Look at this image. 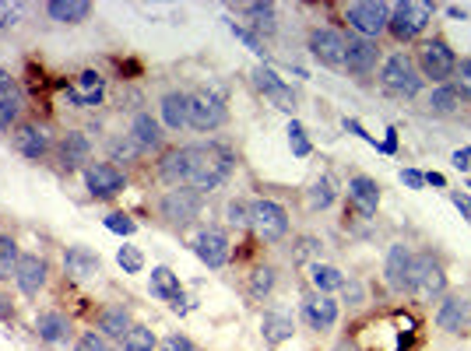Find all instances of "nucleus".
Returning <instances> with one entry per match:
<instances>
[{"mask_svg": "<svg viewBox=\"0 0 471 351\" xmlns=\"http://www.w3.org/2000/svg\"><path fill=\"white\" fill-rule=\"evenodd\" d=\"M236 172V152L221 141H197V144H187V183L190 190L208 193L225 187Z\"/></svg>", "mask_w": 471, "mask_h": 351, "instance_id": "f257e3e1", "label": "nucleus"}, {"mask_svg": "<svg viewBox=\"0 0 471 351\" xmlns=\"http://www.w3.org/2000/svg\"><path fill=\"white\" fill-rule=\"evenodd\" d=\"M152 208H155V218L165 225V228L184 232L187 225H193L201 215H204L208 197L190 190V187H169V190H162L155 200H152Z\"/></svg>", "mask_w": 471, "mask_h": 351, "instance_id": "f03ea898", "label": "nucleus"}, {"mask_svg": "<svg viewBox=\"0 0 471 351\" xmlns=\"http://www.w3.org/2000/svg\"><path fill=\"white\" fill-rule=\"evenodd\" d=\"M377 81H380V88L394 98H419L422 88H426V81H422V74H419V67H415V57L405 53V50L383 57V64H380L377 70Z\"/></svg>", "mask_w": 471, "mask_h": 351, "instance_id": "7ed1b4c3", "label": "nucleus"}, {"mask_svg": "<svg viewBox=\"0 0 471 351\" xmlns=\"http://www.w3.org/2000/svg\"><path fill=\"white\" fill-rule=\"evenodd\" d=\"M447 295V267L433 250H419L411 256L409 299L415 302H440Z\"/></svg>", "mask_w": 471, "mask_h": 351, "instance_id": "20e7f679", "label": "nucleus"}, {"mask_svg": "<svg viewBox=\"0 0 471 351\" xmlns=\"http://www.w3.org/2000/svg\"><path fill=\"white\" fill-rule=\"evenodd\" d=\"M433 4L426 0H401V4H391V22H387V35L398 42V46H409V42H422L426 29L433 22Z\"/></svg>", "mask_w": 471, "mask_h": 351, "instance_id": "39448f33", "label": "nucleus"}, {"mask_svg": "<svg viewBox=\"0 0 471 351\" xmlns=\"http://www.w3.org/2000/svg\"><path fill=\"white\" fill-rule=\"evenodd\" d=\"M411 57H415L422 81H429V85H447L457 70V53L450 50V42L443 35H426L422 42H415Z\"/></svg>", "mask_w": 471, "mask_h": 351, "instance_id": "423d86ee", "label": "nucleus"}, {"mask_svg": "<svg viewBox=\"0 0 471 351\" xmlns=\"http://www.w3.org/2000/svg\"><path fill=\"white\" fill-rule=\"evenodd\" d=\"M229 124V96L219 85H204L190 92V127L201 134H215Z\"/></svg>", "mask_w": 471, "mask_h": 351, "instance_id": "0eeeda50", "label": "nucleus"}, {"mask_svg": "<svg viewBox=\"0 0 471 351\" xmlns=\"http://www.w3.org/2000/svg\"><path fill=\"white\" fill-rule=\"evenodd\" d=\"M250 232L257 236V243H285L292 232V218H288L285 204L271 197L250 200Z\"/></svg>", "mask_w": 471, "mask_h": 351, "instance_id": "6e6552de", "label": "nucleus"}, {"mask_svg": "<svg viewBox=\"0 0 471 351\" xmlns=\"http://www.w3.org/2000/svg\"><path fill=\"white\" fill-rule=\"evenodd\" d=\"M345 22H348V29H352V35L377 39L380 42V35H387L391 4H383V0H359V4H348Z\"/></svg>", "mask_w": 471, "mask_h": 351, "instance_id": "1a4fd4ad", "label": "nucleus"}, {"mask_svg": "<svg viewBox=\"0 0 471 351\" xmlns=\"http://www.w3.org/2000/svg\"><path fill=\"white\" fill-rule=\"evenodd\" d=\"M383 64V50H380L377 39H363V35H348L345 39V70L348 78L355 81H366L370 74H377Z\"/></svg>", "mask_w": 471, "mask_h": 351, "instance_id": "9d476101", "label": "nucleus"}, {"mask_svg": "<svg viewBox=\"0 0 471 351\" xmlns=\"http://www.w3.org/2000/svg\"><path fill=\"white\" fill-rule=\"evenodd\" d=\"M433 323L450 337H468L471 334V299L461 291H447L437 309H433Z\"/></svg>", "mask_w": 471, "mask_h": 351, "instance_id": "9b49d317", "label": "nucleus"}, {"mask_svg": "<svg viewBox=\"0 0 471 351\" xmlns=\"http://www.w3.org/2000/svg\"><path fill=\"white\" fill-rule=\"evenodd\" d=\"M32 330H35V341L46 345V348H67V345H74V319L67 317L63 309H57V306L39 309Z\"/></svg>", "mask_w": 471, "mask_h": 351, "instance_id": "f8f14e48", "label": "nucleus"}, {"mask_svg": "<svg viewBox=\"0 0 471 351\" xmlns=\"http://www.w3.org/2000/svg\"><path fill=\"white\" fill-rule=\"evenodd\" d=\"M193 254H197V260H201L208 271H221V267L232 263V239H229L225 228L208 225V228H201V232L193 236Z\"/></svg>", "mask_w": 471, "mask_h": 351, "instance_id": "ddd939ff", "label": "nucleus"}, {"mask_svg": "<svg viewBox=\"0 0 471 351\" xmlns=\"http://www.w3.org/2000/svg\"><path fill=\"white\" fill-rule=\"evenodd\" d=\"M345 39L348 35L342 29H334V25H316V29H310L306 50H310V57L316 64L342 70L345 67Z\"/></svg>", "mask_w": 471, "mask_h": 351, "instance_id": "4468645a", "label": "nucleus"}, {"mask_svg": "<svg viewBox=\"0 0 471 351\" xmlns=\"http://www.w3.org/2000/svg\"><path fill=\"white\" fill-rule=\"evenodd\" d=\"M250 85L260 92V96L268 98L275 109H282V113H296V106H299V96H296V88L285 81V78H278L275 70L268 64L253 67L250 70Z\"/></svg>", "mask_w": 471, "mask_h": 351, "instance_id": "2eb2a0df", "label": "nucleus"}, {"mask_svg": "<svg viewBox=\"0 0 471 351\" xmlns=\"http://www.w3.org/2000/svg\"><path fill=\"white\" fill-rule=\"evenodd\" d=\"M85 190L92 200H113L127 190V172L113 162H92L85 169Z\"/></svg>", "mask_w": 471, "mask_h": 351, "instance_id": "dca6fc26", "label": "nucleus"}, {"mask_svg": "<svg viewBox=\"0 0 471 351\" xmlns=\"http://www.w3.org/2000/svg\"><path fill=\"white\" fill-rule=\"evenodd\" d=\"M299 313H303V323H306L310 330H316V334H327V330H334V327H338V319H342V302H338L334 295L306 291V295H303Z\"/></svg>", "mask_w": 471, "mask_h": 351, "instance_id": "f3484780", "label": "nucleus"}, {"mask_svg": "<svg viewBox=\"0 0 471 351\" xmlns=\"http://www.w3.org/2000/svg\"><path fill=\"white\" fill-rule=\"evenodd\" d=\"M411 250L409 243H391L387 246V256H383V285L391 295L405 299L409 295V274H411Z\"/></svg>", "mask_w": 471, "mask_h": 351, "instance_id": "a211bd4d", "label": "nucleus"}, {"mask_svg": "<svg viewBox=\"0 0 471 351\" xmlns=\"http://www.w3.org/2000/svg\"><path fill=\"white\" fill-rule=\"evenodd\" d=\"M53 159L63 172H78V169L85 172L92 165V137L85 130H67L53 148Z\"/></svg>", "mask_w": 471, "mask_h": 351, "instance_id": "6ab92c4d", "label": "nucleus"}, {"mask_svg": "<svg viewBox=\"0 0 471 351\" xmlns=\"http://www.w3.org/2000/svg\"><path fill=\"white\" fill-rule=\"evenodd\" d=\"M11 148H14L22 159L46 162L53 155L57 141H53V134L42 127V124H22V127L11 134Z\"/></svg>", "mask_w": 471, "mask_h": 351, "instance_id": "aec40b11", "label": "nucleus"}, {"mask_svg": "<svg viewBox=\"0 0 471 351\" xmlns=\"http://www.w3.org/2000/svg\"><path fill=\"white\" fill-rule=\"evenodd\" d=\"M148 295L155 302H165L176 313H190L187 295H184V285H180V274L173 267H165V263L152 267V274H148Z\"/></svg>", "mask_w": 471, "mask_h": 351, "instance_id": "412c9836", "label": "nucleus"}, {"mask_svg": "<svg viewBox=\"0 0 471 351\" xmlns=\"http://www.w3.org/2000/svg\"><path fill=\"white\" fill-rule=\"evenodd\" d=\"M345 197H348V208H352L359 218H377L383 190H380V183L373 176H363V172H359V176L348 180Z\"/></svg>", "mask_w": 471, "mask_h": 351, "instance_id": "4be33fe9", "label": "nucleus"}, {"mask_svg": "<svg viewBox=\"0 0 471 351\" xmlns=\"http://www.w3.org/2000/svg\"><path fill=\"white\" fill-rule=\"evenodd\" d=\"M14 285H18V291L25 299H39L46 291V285H50V260L42 254H22Z\"/></svg>", "mask_w": 471, "mask_h": 351, "instance_id": "5701e85b", "label": "nucleus"}, {"mask_svg": "<svg viewBox=\"0 0 471 351\" xmlns=\"http://www.w3.org/2000/svg\"><path fill=\"white\" fill-rule=\"evenodd\" d=\"M137 319H134V309L127 306V302H102L99 309H95V327L106 341H124V334L134 327Z\"/></svg>", "mask_w": 471, "mask_h": 351, "instance_id": "b1692460", "label": "nucleus"}, {"mask_svg": "<svg viewBox=\"0 0 471 351\" xmlns=\"http://www.w3.org/2000/svg\"><path fill=\"white\" fill-rule=\"evenodd\" d=\"M63 274L71 278V282H92L102 274V256L95 254L92 246H81V243H74V246H63Z\"/></svg>", "mask_w": 471, "mask_h": 351, "instance_id": "393cba45", "label": "nucleus"}, {"mask_svg": "<svg viewBox=\"0 0 471 351\" xmlns=\"http://www.w3.org/2000/svg\"><path fill=\"white\" fill-rule=\"evenodd\" d=\"M102 98H106V78L99 70H81L67 85V102L74 109H95V106H102Z\"/></svg>", "mask_w": 471, "mask_h": 351, "instance_id": "a878e982", "label": "nucleus"}, {"mask_svg": "<svg viewBox=\"0 0 471 351\" xmlns=\"http://www.w3.org/2000/svg\"><path fill=\"white\" fill-rule=\"evenodd\" d=\"M127 134L137 141V148L145 152V155H162L165 152V127L158 124V116H152L148 109H137L134 116H130V127H127Z\"/></svg>", "mask_w": 471, "mask_h": 351, "instance_id": "bb28decb", "label": "nucleus"}, {"mask_svg": "<svg viewBox=\"0 0 471 351\" xmlns=\"http://www.w3.org/2000/svg\"><path fill=\"white\" fill-rule=\"evenodd\" d=\"M158 124L169 134H180L190 127V92L184 88H169L158 96Z\"/></svg>", "mask_w": 471, "mask_h": 351, "instance_id": "cd10ccee", "label": "nucleus"}, {"mask_svg": "<svg viewBox=\"0 0 471 351\" xmlns=\"http://www.w3.org/2000/svg\"><path fill=\"white\" fill-rule=\"evenodd\" d=\"M292 334H296V319L282 313V309H264V317H260V337H264V345L268 348H282L285 341H292Z\"/></svg>", "mask_w": 471, "mask_h": 351, "instance_id": "c85d7f7f", "label": "nucleus"}, {"mask_svg": "<svg viewBox=\"0 0 471 351\" xmlns=\"http://www.w3.org/2000/svg\"><path fill=\"white\" fill-rule=\"evenodd\" d=\"M306 282H310V291H320V295H334L348 285V274L334 263H310L306 267Z\"/></svg>", "mask_w": 471, "mask_h": 351, "instance_id": "c756f323", "label": "nucleus"}, {"mask_svg": "<svg viewBox=\"0 0 471 351\" xmlns=\"http://www.w3.org/2000/svg\"><path fill=\"white\" fill-rule=\"evenodd\" d=\"M278 267L275 263H257L250 274H247V295H250L253 302H268L271 295H275V288H278Z\"/></svg>", "mask_w": 471, "mask_h": 351, "instance_id": "7c9ffc66", "label": "nucleus"}, {"mask_svg": "<svg viewBox=\"0 0 471 351\" xmlns=\"http://www.w3.org/2000/svg\"><path fill=\"white\" fill-rule=\"evenodd\" d=\"M240 14L250 22L253 35L271 39V35L278 32V7H275V4H243Z\"/></svg>", "mask_w": 471, "mask_h": 351, "instance_id": "2f4dec72", "label": "nucleus"}, {"mask_svg": "<svg viewBox=\"0 0 471 351\" xmlns=\"http://www.w3.org/2000/svg\"><path fill=\"white\" fill-rule=\"evenodd\" d=\"M89 14H92L89 0H50L46 4V18L57 25H81V22H89Z\"/></svg>", "mask_w": 471, "mask_h": 351, "instance_id": "473e14b6", "label": "nucleus"}, {"mask_svg": "<svg viewBox=\"0 0 471 351\" xmlns=\"http://www.w3.org/2000/svg\"><path fill=\"white\" fill-rule=\"evenodd\" d=\"M22 116H25V96H22L18 85H11V88L0 92V130L14 134L22 127Z\"/></svg>", "mask_w": 471, "mask_h": 351, "instance_id": "72a5a7b5", "label": "nucleus"}, {"mask_svg": "<svg viewBox=\"0 0 471 351\" xmlns=\"http://www.w3.org/2000/svg\"><path fill=\"white\" fill-rule=\"evenodd\" d=\"M288 260H292V267H310V263H320V260H324V239H320L316 232H303V236H296L292 246H288Z\"/></svg>", "mask_w": 471, "mask_h": 351, "instance_id": "f704fd0d", "label": "nucleus"}, {"mask_svg": "<svg viewBox=\"0 0 471 351\" xmlns=\"http://www.w3.org/2000/svg\"><path fill=\"white\" fill-rule=\"evenodd\" d=\"M461 106H465V98L457 96V88L450 81L433 85L426 96V113H433V116H454V113H461Z\"/></svg>", "mask_w": 471, "mask_h": 351, "instance_id": "c9c22d12", "label": "nucleus"}, {"mask_svg": "<svg viewBox=\"0 0 471 351\" xmlns=\"http://www.w3.org/2000/svg\"><path fill=\"white\" fill-rule=\"evenodd\" d=\"M334 200H338V183H334L331 172L316 176L314 183L306 187V208H310V211H327Z\"/></svg>", "mask_w": 471, "mask_h": 351, "instance_id": "e433bc0d", "label": "nucleus"}, {"mask_svg": "<svg viewBox=\"0 0 471 351\" xmlns=\"http://www.w3.org/2000/svg\"><path fill=\"white\" fill-rule=\"evenodd\" d=\"M18 263H22V246L14 236H0V285H11L14 274H18Z\"/></svg>", "mask_w": 471, "mask_h": 351, "instance_id": "4c0bfd02", "label": "nucleus"}, {"mask_svg": "<svg viewBox=\"0 0 471 351\" xmlns=\"http://www.w3.org/2000/svg\"><path fill=\"white\" fill-rule=\"evenodd\" d=\"M106 152H109V159L106 162H124V165H134V162L145 159V152L137 148V141L130 137V134H113L109 141H106Z\"/></svg>", "mask_w": 471, "mask_h": 351, "instance_id": "58836bf2", "label": "nucleus"}, {"mask_svg": "<svg viewBox=\"0 0 471 351\" xmlns=\"http://www.w3.org/2000/svg\"><path fill=\"white\" fill-rule=\"evenodd\" d=\"M120 351H158V334L148 323H134L120 341Z\"/></svg>", "mask_w": 471, "mask_h": 351, "instance_id": "ea45409f", "label": "nucleus"}, {"mask_svg": "<svg viewBox=\"0 0 471 351\" xmlns=\"http://www.w3.org/2000/svg\"><path fill=\"white\" fill-rule=\"evenodd\" d=\"M225 225H229L232 232H247V228H250V204L240 200V197L225 200Z\"/></svg>", "mask_w": 471, "mask_h": 351, "instance_id": "a19ab883", "label": "nucleus"}, {"mask_svg": "<svg viewBox=\"0 0 471 351\" xmlns=\"http://www.w3.org/2000/svg\"><path fill=\"white\" fill-rule=\"evenodd\" d=\"M225 25H229V32L236 35V39H240V42L250 50L253 57H260V60L268 64V50H264V42H260V39H257V35L247 29V25H240V22H232V18H225Z\"/></svg>", "mask_w": 471, "mask_h": 351, "instance_id": "79ce46f5", "label": "nucleus"}, {"mask_svg": "<svg viewBox=\"0 0 471 351\" xmlns=\"http://www.w3.org/2000/svg\"><path fill=\"white\" fill-rule=\"evenodd\" d=\"M117 263H120L124 274H141V271H145V254H141L137 246L124 243V246L117 250Z\"/></svg>", "mask_w": 471, "mask_h": 351, "instance_id": "37998d69", "label": "nucleus"}, {"mask_svg": "<svg viewBox=\"0 0 471 351\" xmlns=\"http://www.w3.org/2000/svg\"><path fill=\"white\" fill-rule=\"evenodd\" d=\"M288 144H292V155H296V159H306V155L314 152V144H310V137H306V127H303L299 120H288Z\"/></svg>", "mask_w": 471, "mask_h": 351, "instance_id": "c03bdc74", "label": "nucleus"}, {"mask_svg": "<svg viewBox=\"0 0 471 351\" xmlns=\"http://www.w3.org/2000/svg\"><path fill=\"white\" fill-rule=\"evenodd\" d=\"M71 351H113V348H109V341H106L99 330H81V334L74 337Z\"/></svg>", "mask_w": 471, "mask_h": 351, "instance_id": "a18cd8bd", "label": "nucleus"}, {"mask_svg": "<svg viewBox=\"0 0 471 351\" xmlns=\"http://www.w3.org/2000/svg\"><path fill=\"white\" fill-rule=\"evenodd\" d=\"M450 85L457 88V96L465 98V102H471V57L468 60H457V70H454Z\"/></svg>", "mask_w": 471, "mask_h": 351, "instance_id": "49530a36", "label": "nucleus"}, {"mask_svg": "<svg viewBox=\"0 0 471 351\" xmlns=\"http://www.w3.org/2000/svg\"><path fill=\"white\" fill-rule=\"evenodd\" d=\"M106 228L109 232H117V236H134L137 232V222L130 218V215H124V211H113V215H106Z\"/></svg>", "mask_w": 471, "mask_h": 351, "instance_id": "de8ad7c7", "label": "nucleus"}, {"mask_svg": "<svg viewBox=\"0 0 471 351\" xmlns=\"http://www.w3.org/2000/svg\"><path fill=\"white\" fill-rule=\"evenodd\" d=\"M342 302H345L348 309H359L363 302H366V288H363V282H355V278H348V285L342 288Z\"/></svg>", "mask_w": 471, "mask_h": 351, "instance_id": "09e8293b", "label": "nucleus"}, {"mask_svg": "<svg viewBox=\"0 0 471 351\" xmlns=\"http://www.w3.org/2000/svg\"><path fill=\"white\" fill-rule=\"evenodd\" d=\"M0 323H18V306H14V299H11V291L0 285Z\"/></svg>", "mask_w": 471, "mask_h": 351, "instance_id": "8fccbe9b", "label": "nucleus"}, {"mask_svg": "<svg viewBox=\"0 0 471 351\" xmlns=\"http://www.w3.org/2000/svg\"><path fill=\"white\" fill-rule=\"evenodd\" d=\"M158 351H197V345L190 341L187 334H169L158 341Z\"/></svg>", "mask_w": 471, "mask_h": 351, "instance_id": "3c124183", "label": "nucleus"}, {"mask_svg": "<svg viewBox=\"0 0 471 351\" xmlns=\"http://www.w3.org/2000/svg\"><path fill=\"white\" fill-rule=\"evenodd\" d=\"M22 4H0V29H11V25H18V18H22Z\"/></svg>", "mask_w": 471, "mask_h": 351, "instance_id": "603ef678", "label": "nucleus"}, {"mask_svg": "<svg viewBox=\"0 0 471 351\" xmlns=\"http://www.w3.org/2000/svg\"><path fill=\"white\" fill-rule=\"evenodd\" d=\"M401 183H405L409 190H422V187H426V176H422L419 169H401Z\"/></svg>", "mask_w": 471, "mask_h": 351, "instance_id": "864d4df0", "label": "nucleus"}, {"mask_svg": "<svg viewBox=\"0 0 471 351\" xmlns=\"http://www.w3.org/2000/svg\"><path fill=\"white\" fill-rule=\"evenodd\" d=\"M342 127L348 130V134H359V137H363V141H366V144H373V148H377V137H373V134H366V130H363V124H359V120H342Z\"/></svg>", "mask_w": 471, "mask_h": 351, "instance_id": "5fc2aeb1", "label": "nucleus"}, {"mask_svg": "<svg viewBox=\"0 0 471 351\" xmlns=\"http://www.w3.org/2000/svg\"><path fill=\"white\" fill-rule=\"evenodd\" d=\"M450 162H454V169H457V172H468L471 169V148H457V152L450 155Z\"/></svg>", "mask_w": 471, "mask_h": 351, "instance_id": "6e6d98bb", "label": "nucleus"}, {"mask_svg": "<svg viewBox=\"0 0 471 351\" xmlns=\"http://www.w3.org/2000/svg\"><path fill=\"white\" fill-rule=\"evenodd\" d=\"M450 200H454V208H457V211H461V215H465V218H468L471 222V197L468 193H450Z\"/></svg>", "mask_w": 471, "mask_h": 351, "instance_id": "4d7b16f0", "label": "nucleus"}, {"mask_svg": "<svg viewBox=\"0 0 471 351\" xmlns=\"http://www.w3.org/2000/svg\"><path fill=\"white\" fill-rule=\"evenodd\" d=\"M377 152H387V155H394V152H398V130L394 127L387 130V137L377 144Z\"/></svg>", "mask_w": 471, "mask_h": 351, "instance_id": "13d9d810", "label": "nucleus"}, {"mask_svg": "<svg viewBox=\"0 0 471 351\" xmlns=\"http://www.w3.org/2000/svg\"><path fill=\"white\" fill-rule=\"evenodd\" d=\"M422 176H426V187H437V190L447 187V180H443L440 172H422Z\"/></svg>", "mask_w": 471, "mask_h": 351, "instance_id": "bf43d9fd", "label": "nucleus"}, {"mask_svg": "<svg viewBox=\"0 0 471 351\" xmlns=\"http://www.w3.org/2000/svg\"><path fill=\"white\" fill-rule=\"evenodd\" d=\"M11 85H14L11 70H7V67H0V92H4V88H11Z\"/></svg>", "mask_w": 471, "mask_h": 351, "instance_id": "052dcab7", "label": "nucleus"}]
</instances>
